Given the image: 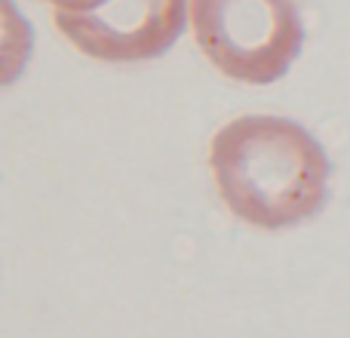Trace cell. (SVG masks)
Wrapping results in <instances>:
<instances>
[{"mask_svg":"<svg viewBox=\"0 0 350 338\" xmlns=\"http://www.w3.org/2000/svg\"><path fill=\"white\" fill-rule=\"evenodd\" d=\"M209 172L218 200L234 218L258 231H283L326 206L332 164L301 123L246 114L212 135Z\"/></svg>","mask_w":350,"mask_h":338,"instance_id":"1","label":"cell"},{"mask_svg":"<svg viewBox=\"0 0 350 338\" xmlns=\"http://www.w3.org/2000/svg\"><path fill=\"white\" fill-rule=\"evenodd\" d=\"M187 18L197 49L234 83H273L304 47L295 0H191Z\"/></svg>","mask_w":350,"mask_h":338,"instance_id":"2","label":"cell"},{"mask_svg":"<svg viewBox=\"0 0 350 338\" xmlns=\"http://www.w3.org/2000/svg\"><path fill=\"white\" fill-rule=\"evenodd\" d=\"M191 0H108L90 12H55L59 34L86 59L123 65L163 55L181 37Z\"/></svg>","mask_w":350,"mask_h":338,"instance_id":"3","label":"cell"},{"mask_svg":"<svg viewBox=\"0 0 350 338\" xmlns=\"http://www.w3.org/2000/svg\"><path fill=\"white\" fill-rule=\"evenodd\" d=\"M43 3H49L55 12H90L108 0H43Z\"/></svg>","mask_w":350,"mask_h":338,"instance_id":"4","label":"cell"}]
</instances>
